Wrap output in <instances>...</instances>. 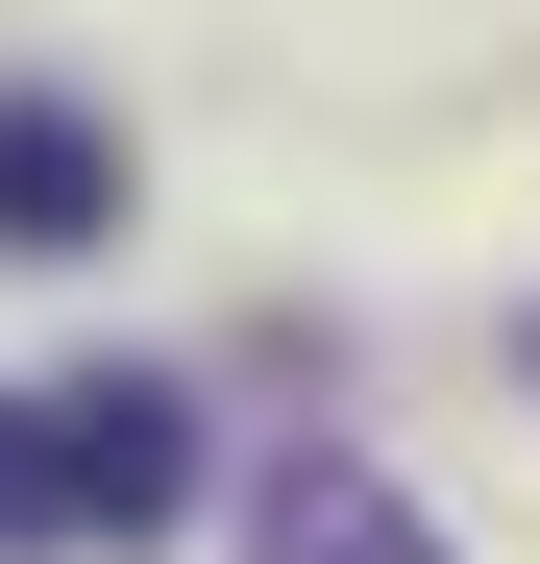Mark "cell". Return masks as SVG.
I'll return each instance as SVG.
<instances>
[{"label": "cell", "instance_id": "6da1fadb", "mask_svg": "<svg viewBox=\"0 0 540 564\" xmlns=\"http://www.w3.org/2000/svg\"><path fill=\"white\" fill-rule=\"evenodd\" d=\"M197 491V417L148 368H74V393H0V540H148Z\"/></svg>", "mask_w": 540, "mask_h": 564}, {"label": "cell", "instance_id": "7a4b0ae2", "mask_svg": "<svg viewBox=\"0 0 540 564\" xmlns=\"http://www.w3.org/2000/svg\"><path fill=\"white\" fill-rule=\"evenodd\" d=\"M99 197H123L99 123H74V99H0V246H99Z\"/></svg>", "mask_w": 540, "mask_h": 564}, {"label": "cell", "instance_id": "3957f363", "mask_svg": "<svg viewBox=\"0 0 540 564\" xmlns=\"http://www.w3.org/2000/svg\"><path fill=\"white\" fill-rule=\"evenodd\" d=\"M270 564H442V540L369 491V466H295V491H270Z\"/></svg>", "mask_w": 540, "mask_h": 564}]
</instances>
